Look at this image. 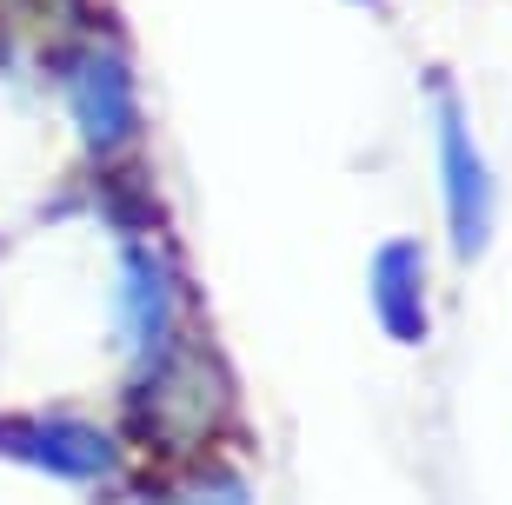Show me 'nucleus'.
<instances>
[{"label":"nucleus","instance_id":"423d86ee","mask_svg":"<svg viewBox=\"0 0 512 505\" xmlns=\"http://www.w3.org/2000/svg\"><path fill=\"white\" fill-rule=\"evenodd\" d=\"M373 313L399 346L426 339V246L419 240H386L373 253Z\"/></svg>","mask_w":512,"mask_h":505},{"label":"nucleus","instance_id":"39448f33","mask_svg":"<svg viewBox=\"0 0 512 505\" xmlns=\"http://www.w3.org/2000/svg\"><path fill=\"white\" fill-rule=\"evenodd\" d=\"M7 446L27 466L54 472V479H74V486H100L120 466V446L100 426H87V419H27L20 432H7Z\"/></svg>","mask_w":512,"mask_h":505},{"label":"nucleus","instance_id":"20e7f679","mask_svg":"<svg viewBox=\"0 0 512 505\" xmlns=\"http://www.w3.org/2000/svg\"><path fill=\"white\" fill-rule=\"evenodd\" d=\"M173 313H180V293H173V266L153 253V246L133 240L120 253V339H127L133 359H153L173 339Z\"/></svg>","mask_w":512,"mask_h":505},{"label":"nucleus","instance_id":"f257e3e1","mask_svg":"<svg viewBox=\"0 0 512 505\" xmlns=\"http://www.w3.org/2000/svg\"><path fill=\"white\" fill-rule=\"evenodd\" d=\"M67 107H74V127L87 140V153H120L133 147L140 133V87H133V67L120 47L107 40H87L67 60Z\"/></svg>","mask_w":512,"mask_h":505},{"label":"nucleus","instance_id":"7ed1b4c3","mask_svg":"<svg viewBox=\"0 0 512 505\" xmlns=\"http://www.w3.org/2000/svg\"><path fill=\"white\" fill-rule=\"evenodd\" d=\"M140 426L153 439H193V432H213V419L227 412V386L213 373V359H180V366H160V359H140Z\"/></svg>","mask_w":512,"mask_h":505},{"label":"nucleus","instance_id":"0eeeda50","mask_svg":"<svg viewBox=\"0 0 512 505\" xmlns=\"http://www.w3.org/2000/svg\"><path fill=\"white\" fill-rule=\"evenodd\" d=\"M180 505H253V492L240 486L233 472H213V479H200V486H193Z\"/></svg>","mask_w":512,"mask_h":505},{"label":"nucleus","instance_id":"6e6552de","mask_svg":"<svg viewBox=\"0 0 512 505\" xmlns=\"http://www.w3.org/2000/svg\"><path fill=\"white\" fill-rule=\"evenodd\" d=\"M360 7H373V0H360Z\"/></svg>","mask_w":512,"mask_h":505},{"label":"nucleus","instance_id":"f03ea898","mask_svg":"<svg viewBox=\"0 0 512 505\" xmlns=\"http://www.w3.org/2000/svg\"><path fill=\"white\" fill-rule=\"evenodd\" d=\"M439 200H446V233H453V253L473 260L486 233H493V206H499V187H493V167H486V153H479L473 127H466V113H459L453 94H439Z\"/></svg>","mask_w":512,"mask_h":505}]
</instances>
